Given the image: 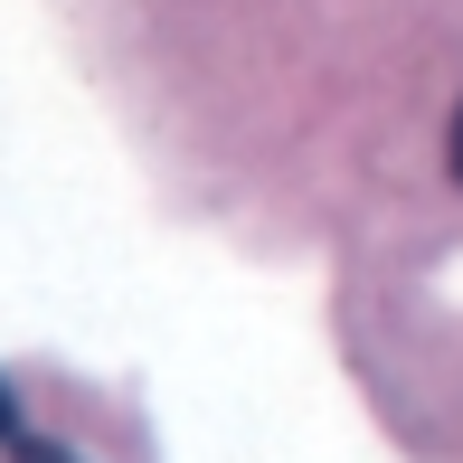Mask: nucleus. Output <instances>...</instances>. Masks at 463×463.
Segmentation results:
<instances>
[{
	"mask_svg": "<svg viewBox=\"0 0 463 463\" xmlns=\"http://www.w3.org/2000/svg\"><path fill=\"white\" fill-rule=\"evenodd\" d=\"M454 171H463V114H454Z\"/></svg>",
	"mask_w": 463,
	"mask_h": 463,
	"instance_id": "1",
	"label": "nucleus"
}]
</instances>
